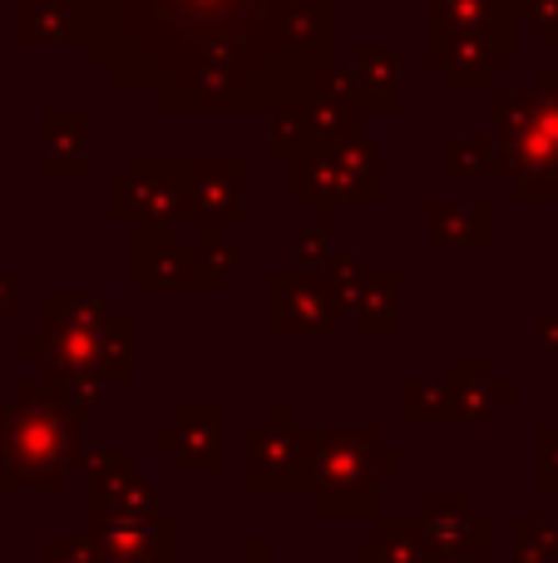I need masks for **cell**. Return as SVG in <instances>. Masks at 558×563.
I'll use <instances>...</instances> for the list:
<instances>
[{
	"instance_id": "cell-1",
	"label": "cell",
	"mask_w": 558,
	"mask_h": 563,
	"mask_svg": "<svg viewBox=\"0 0 558 563\" xmlns=\"http://www.w3.org/2000/svg\"><path fill=\"white\" fill-rule=\"evenodd\" d=\"M75 445V416L49 390L30 386L0 426V489L15 495L20 485H59Z\"/></svg>"
}]
</instances>
